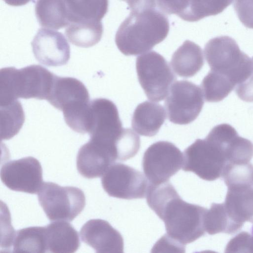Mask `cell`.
Wrapping results in <instances>:
<instances>
[{
    "mask_svg": "<svg viewBox=\"0 0 253 253\" xmlns=\"http://www.w3.org/2000/svg\"><path fill=\"white\" fill-rule=\"evenodd\" d=\"M146 201L164 221L167 235L179 244L185 246L205 235L207 209L182 200L169 181L149 183Z\"/></svg>",
    "mask_w": 253,
    "mask_h": 253,
    "instance_id": "obj_1",
    "label": "cell"
},
{
    "mask_svg": "<svg viewBox=\"0 0 253 253\" xmlns=\"http://www.w3.org/2000/svg\"><path fill=\"white\" fill-rule=\"evenodd\" d=\"M169 30L168 18L155 8L130 11L118 28L115 42L124 55H136L163 41Z\"/></svg>",
    "mask_w": 253,
    "mask_h": 253,
    "instance_id": "obj_2",
    "label": "cell"
},
{
    "mask_svg": "<svg viewBox=\"0 0 253 253\" xmlns=\"http://www.w3.org/2000/svg\"><path fill=\"white\" fill-rule=\"evenodd\" d=\"M87 133L89 139L113 150L119 161L126 160L135 145L136 133L122 127L116 105L106 98H96L90 102Z\"/></svg>",
    "mask_w": 253,
    "mask_h": 253,
    "instance_id": "obj_3",
    "label": "cell"
},
{
    "mask_svg": "<svg viewBox=\"0 0 253 253\" xmlns=\"http://www.w3.org/2000/svg\"><path fill=\"white\" fill-rule=\"evenodd\" d=\"M55 75L45 68L32 65L20 69L13 67L0 71V105L18 98L47 99Z\"/></svg>",
    "mask_w": 253,
    "mask_h": 253,
    "instance_id": "obj_4",
    "label": "cell"
},
{
    "mask_svg": "<svg viewBox=\"0 0 253 253\" xmlns=\"http://www.w3.org/2000/svg\"><path fill=\"white\" fill-rule=\"evenodd\" d=\"M183 154V170L193 172L207 181L222 177L227 164L225 143L210 132L205 139H196Z\"/></svg>",
    "mask_w": 253,
    "mask_h": 253,
    "instance_id": "obj_5",
    "label": "cell"
},
{
    "mask_svg": "<svg viewBox=\"0 0 253 253\" xmlns=\"http://www.w3.org/2000/svg\"><path fill=\"white\" fill-rule=\"evenodd\" d=\"M204 53L211 70L227 76L235 86L246 80L253 72L252 60L230 37L211 39L205 46Z\"/></svg>",
    "mask_w": 253,
    "mask_h": 253,
    "instance_id": "obj_6",
    "label": "cell"
},
{
    "mask_svg": "<svg viewBox=\"0 0 253 253\" xmlns=\"http://www.w3.org/2000/svg\"><path fill=\"white\" fill-rule=\"evenodd\" d=\"M37 194L39 203L51 221H72L85 206L84 192L76 187L44 182Z\"/></svg>",
    "mask_w": 253,
    "mask_h": 253,
    "instance_id": "obj_7",
    "label": "cell"
},
{
    "mask_svg": "<svg viewBox=\"0 0 253 253\" xmlns=\"http://www.w3.org/2000/svg\"><path fill=\"white\" fill-rule=\"evenodd\" d=\"M136 69L141 86L152 101L163 100L177 79L167 60L155 51L138 56Z\"/></svg>",
    "mask_w": 253,
    "mask_h": 253,
    "instance_id": "obj_8",
    "label": "cell"
},
{
    "mask_svg": "<svg viewBox=\"0 0 253 253\" xmlns=\"http://www.w3.org/2000/svg\"><path fill=\"white\" fill-rule=\"evenodd\" d=\"M183 154L172 143L160 141L150 145L144 153V173L152 184L168 181L182 167Z\"/></svg>",
    "mask_w": 253,
    "mask_h": 253,
    "instance_id": "obj_9",
    "label": "cell"
},
{
    "mask_svg": "<svg viewBox=\"0 0 253 253\" xmlns=\"http://www.w3.org/2000/svg\"><path fill=\"white\" fill-rule=\"evenodd\" d=\"M204 103L201 88L192 82L182 80L172 84L165 105L170 122L187 125L197 118Z\"/></svg>",
    "mask_w": 253,
    "mask_h": 253,
    "instance_id": "obj_10",
    "label": "cell"
},
{
    "mask_svg": "<svg viewBox=\"0 0 253 253\" xmlns=\"http://www.w3.org/2000/svg\"><path fill=\"white\" fill-rule=\"evenodd\" d=\"M142 173L122 163H114L101 178L104 191L111 197L132 200L146 196L149 185Z\"/></svg>",
    "mask_w": 253,
    "mask_h": 253,
    "instance_id": "obj_11",
    "label": "cell"
},
{
    "mask_svg": "<svg viewBox=\"0 0 253 253\" xmlns=\"http://www.w3.org/2000/svg\"><path fill=\"white\" fill-rule=\"evenodd\" d=\"M0 178L9 189L30 194L38 193L42 183L41 163L33 157L12 160L1 168Z\"/></svg>",
    "mask_w": 253,
    "mask_h": 253,
    "instance_id": "obj_12",
    "label": "cell"
},
{
    "mask_svg": "<svg viewBox=\"0 0 253 253\" xmlns=\"http://www.w3.org/2000/svg\"><path fill=\"white\" fill-rule=\"evenodd\" d=\"M31 45L35 58L46 66H62L70 59V45L63 34L58 31L40 29Z\"/></svg>",
    "mask_w": 253,
    "mask_h": 253,
    "instance_id": "obj_13",
    "label": "cell"
},
{
    "mask_svg": "<svg viewBox=\"0 0 253 253\" xmlns=\"http://www.w3.org/2000/svg\"><path fill=\"white\" fill-rule=\"evenodd\" d=\"M47 100L63 114L77 110L90 102L88 91L80 80L56 75Z\"/></svg>",
    "mask_w": 253,
    "mask_h": 253,
    "instance_id": "obj_14",
    "label": "cell"
},
{
    "mask_svg": "<svg viewBox=\"0 0 253 253\" xmlns=\"http://www.w3.org/2000/svg\"><path fill=\"white\" fill-rule=\"evenodd\" d=\"M82 241L96 253H124V240L120 233L107 221L91 219L82 227Z\"/></svg>",
    "mask_w": 253,
    "mask_h": 253,
    "instance_id": "obj_15",
    "label": "cell"
},
{
    "mask_svg": "<svg viewBox=\"0 0 253 253\" xmlns=\"http://www.w3.org/2000/svg\"><path fill=\"white\" fill-rule=\"evenodd\" d=\"M116 161L108 149L89 140L79 150L76 159L77 169L79 173L86 178L99 177Z\"/></svg>",
    "mask_w": 253,
    "mask_h": 253,
    "instance_id": "obj_16",
    "label": "cell"
},
{
    "mask_svg": "<svg viewBox=\"0 0 253 253\" xmlns=\"http://www.w3.org/2000/svg\"><path fill=\"white\" fill-rule=\"evenodd\" d=\"M227 187L224 205L230 217L242 227L246 221L253 223V184H236Z\"/></svg>",
    "mask_w": 253,
    "mask_h": 253,
    "instance_id": "obj_17",
    "label": "cell"
},
{
    "mask_svg": "<svg viewBox=\"0 0 253 253\" xmlns=\"http://www.w3.org/2000/svg\"><path fill=\"white\" fill-rule=\"evenodd\" d=\"M45 228L47 252L72 253L80 247L78 231L66 221H54Z\"/></svg>",
    "mask_w": 253,
    "mask_h": 253,
    "instance_id": "obj_18",
    "label": "cell"
},
{
    "mask_svg": "<svg viewBox=\"0 0 253 253\" xmlns=\"http://www.w3.org/2000/svg\"><path fill=\"white\" fill-rule=\"evenodd\" d=\"M166 119V113L163 106L146 101L139 104L135 109L131 126L140 135L151 137L158 132Z\"/></svg>",
    "mask_w": 253,
    "mask_h": 253,
    "instance_id": "obj_19",
    "label": "cell"
},
{
    "mask_svg": "<svg viewBox=\"0 0 253 253\" xmlns=\"http://www.w3.org/2000/svg\"><path fill=\"white\" fill-rule=\"evenodd\" d=\"M204 64L202 50L200 46L189 40L185 41L173 54L170 65L175 73L183 78L196 74Z\"/></svg>",
    "mask_w": 253,
    "mask_h": 253,
    "instance_id": "obj_20",
    "label": "cell"
},
{
    "mask_svg": "<svg viewBox=\"0 0 253 253\" xmlns=\"http://www.w3.org/2000/svg\"><path fill=\"white\" fill-rule=\"evenodd\" d=\"M64 1L70 23L101 21L108 10V0H64Z\"/></svg>",
    "mask_w": 253,
    "mask_h": 253,
    "instance_id": "obj_21",
    "label": "cell"
},
{
    "mask_svg": "<svg viewBox=\"0 0 253 253\" xmlns=\"http://www.w3.org/2000/svg\"><path fill=\"white\" fill-rule=\"evenodd\" d=\"M35 14L42 27L58 30L70 23L64 0H37Z\"/></svg>",
    "mask_w": 253,
    "mask_h": 253,
    "instance_id": "obj_22",
    "label": "cell"
},
{
    "mask_svg": "<svg viewBox=\"0 0 253 253\" xmlns=\"http://www.w3.org/2000/svg\"><path fill=\"white\" fill-rule=\"evenodd\" d=\"M65 33L73 44L87 48L100 42L103 26L101 21L71 22L67 26Z\"/></svg>",
    "mask_w": 253,
    "mask_h": 253,
    "instance_id": "obj_23",
    "label": "cell"
},
{
    "mask_svg": "<svg viewBox=\"0 0 253 253\" xmlns=\"http://www.w3.org/2000/svg\"><path fill=\"white\" fill-rule=\"evenodd\" d=\"M13 252H47L45 226L24 228L15 232Z\"/></svg>",
    "mask_w": 253,
    "mask_h": 253,
    "instance_id": "obj_24",
    "label": "cell"
},
{
    "mask_svg": "<svg viewBox=\"0 0 253 253\" xmlns=\"http://www.w3.org/2000/svg\"><path fill=\"white\" fill-rule=\"evenodd\" d=\"M206 231L210 235L219 233L233 234L242 227L230 217L224 203H212L207 210L204 219Z\"/></svg>",
    "mask_w": 253,
    "mask_h": 253,
    "instance_id": "obj_25",
    "label": "cell"
},
{
    "mask_svg": "<svg viewBox=\"0 0 253 253\" xmlns=\"http://www.w3.org/2000/svg\"><path fill=\"white\" fill-rule=\"evenodd\" d=\"M235 84L227 76L211 70L204 77L201 88L207 102H217L222 100L233 90Z\"/></svg>",
    "mask_w": 253,
    "mask_h": 253,
    "instance_id": "obj_26",
    "label": "cell"
},
{
    "mask_svg": "<svg viewBox=\"0 0 253 253\" xmlns=\"http://www.w3.org/2000/svg\"><path fill=\"white\" fill-rule=\"evenodd\" d=\"M233 0H189L186 10L179 16L188 22L198 21L216 15L230 5Z\"/></svg>",
    "mask_w": 253,
    "mask_h": 253,
    "instance_id": "obj_27",
    "label": "cell"
},
{
    "mask_svg": "<svg viewBox=\"0 0 253 253\" xmlns=\"http://www.w3.org/2000/svg\"><path fill=\"white\" fill-rule=\"evenodd\" d=\"M1 138L7 140L16 135L25 121V114L21 103L17 100L0 106Z\"/></svg>",
    "mask_w": 253,
    "mask_h": 253,
    "instance_id": "obj_28",
    "label": "cell"
},
{
    "mask_svg": "<svg viewBox=\"0 0 253 253\" xmlns=\"http://www.w3.org/2000/svg\"><path fill=\"white\" fill-rule=\"evenodd\" d=\"M222 177L227 186L240 184H253V165L249 163L228 164Z\"/></svg>",
    "mask_w": 253,
    "mask_h": 253,
    "instance_id": "obj_29",
    "label": "cell"
},
{
    "mask_svg": "<svg viewBox=\"0 0 253 253\" xmlns=\"http://www.w3.org/2000/svg\"><path fill=\"white\" fill-rule=\"evenodd\" d=\"M226 253H253V236L242 232L231 239L225 248Z\"/></svg>",
    "mask_w": 253,
    "mask_h": 253,
    "instance_id": "obj_30",
    "label": "cell"
},
{
    "mask_svg": "<svg viewBox=\"0 0 253 253\" xmlns=\"http://www.w3.org/2000/svg\"><path fill=\"white\" fill-rule=\"evenodd\" d=\"M233 6L242 23L253 29V0H235Z\"/></svg>",
    "mask_w": 253,
    "mask_h": 253,
    "instance_id": "obj_31",
    "label": "cell"
},
{
    "mask_svg": "<svg viewBox=\"0 0 253 253\" xmlns=\"http://www.w3.org/2000/svg\"><path fill=\"white\" fill-rule=\"evenodd\" d=\"M189 0H157L159 9L167 14L179 16L186 9Z\"/></svg>",
    "mask_w": 253,
    "mask_h": 253,
    "instance_id": "obj_32",
    "label": "cell"
},
{
    "mask_svg": "<svg viewBox=\"0 0 253 253\" xmlns=\"http://www.w3.org/2000/svg\"><path fill=\"white\" fill-rule=\"evenodd\" d=\"M236 94L242 100L253 102V72L244 82L235 87Z\"/></svg>",
    "mask_w": 253,
    "mask_h": 253,
    "instance_id": "obj_33",
    "label": "cell"
},
{
    "mask_svg": "<svg viewBox=\"0 0 253 253\" xmlns=\"http://www.w3.org/2000/svg\"><path fill=\"white\" fill-rule=\"evenodd\" d=\"M4 2L7 4L14 6H22L29 2L32 0H3Z\"/></svg>",
    "mask_w": 253,
    "mask_h": 253,
    "instance_id": "obj_34",
    "label": "cell"
},
{
    "mask_svg": "<svg viewBox=\"0 0 253 253\" xmlns=\"http://www.w3.org/2000/svg\"><path fill=\"white\" fill-rule=\"evenodd\" d=\"M252 235L253 236V225L252 228Z\"/></svg>",
    "mask_w": 253,
    "mask_h": 253,
    "instance_id": "obj_35",
    "label": "cell"
},
{
    "mask_svg": "<svg viewBox=\"0 0 253 253\" xmlns=\"http://www.w3.org/2000/svg\"><path fill=\"white\" fill-rule=\"evenodd\" d=\"M252 62H253V60H252Z\"/></svg>",
    "mask_w": 253,
    "mask_h": 253,
    "instance_id": "obj_36",
    "label": "cell"
},
{
    "mask_svg": "<svg viewBox=\"0 0 253 253\" xmlns=\"http://www.w3.org/2000/svg\"><path fill=\"white\" fill-rule=\"evenodd\" d=\"M122 0L124 1V0Z\"/></svg>",
    "mask_w": 253,
    "mask_h": 253,
    "instance_id": "obj_37",
    "label": "cell"
}]
</instances>
